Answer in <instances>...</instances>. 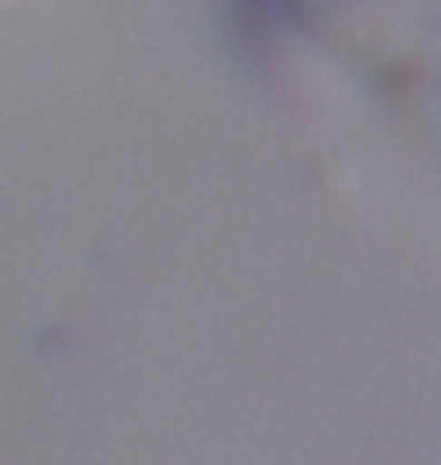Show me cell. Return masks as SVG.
Instances as JSON below:
<instances>
[{
    "instance_id": "obj_1",
    "label": "cell",
    "mask_w": 441,
    "mask_h": 465,
    "mask_svg": "<svg viewBox=\"0 0 441 465\" xmlns=\"http://www.w3.org/2000/svg\"><path fill=\"white\" fill-rule=\"evenodd\" d=\"M0 5H10V0H0Z\"/></svg>"
}]
</instances>
